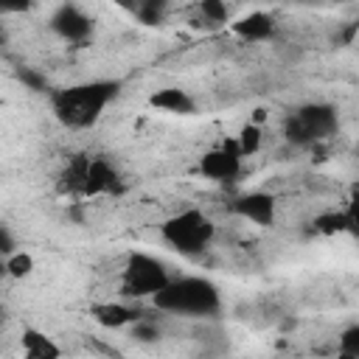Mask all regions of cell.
<instances>
[{
  "label": "cell",
  "instance_id": "6da1fadb",
  "mask_svg": "<svg viewBox=\"0 0 359 359\" xmlns=\"http://www.w3.org/2000/svg\"><path fill=\"white\" fill-rule=\"evenodd\" d=\"M118 93H121L118 79L79 81L50 93V112L67 129H90L98 123L104 109L118 98Z\"/></svg>",
  "mask_w": 359,
  "mask_h": 359
},
{
  "label": "cell",
  "instance_id": "7a4b0ae2",
  "mask_svg": "<svg viewBox=\"0 0 359 359\" xmlns=\"http://www.w3.org/2000/svg\"><path fill=\"white\" fill-rule=\"evenodd\" d=\"M154 309L180 317H216L222 311V292L210 278L182 275L168 278V283L151 294Z\"/></svg>",
  "mask_w": 359,
  "mask_h": 359
},
{
  "label": "cell",
  "instance_id": "3957f363",
  "mask_svg": "<svg viewBox=\"0 0 359 359\" xmlns=\"http://www.w3.org/2000/svg\"><path fill=\"white\" fill-rule=\"evenodd\" d=\"M213 236H216V224L199 208H185L160 224V238L168 244V250L185 255V258L202 255L210 247Z\"/></svg>",
  "mask_w": 359,
  "mask_h": 359
},
{
  "label": "cell",
  "instance_id": "277c9868",
  "mask_svg": "<svg viewBox=\"0 0 359 359\" xmlns=\"http://www.w3.org/2000/svg\"><path fill=\"white\" fill-rule=\"evenodd\" d=\"M337 129H339L337 109L323 101L303 104L283 121V137L292 146H314V143L331 137Z\"/></svg>",
  "mask_w": 359,
  "mask_h": 359
},
{
  "label": "cell",
  "instance_id": "5b68a950",
  "mask_svg": "<svg viewBox=\"0 0 359 359\" xmlns=\"http://www.w3.org/2000/svg\"><path fill=\"white\" fill-rule=\"evenodd\" d=\"M168 278H171L168 266L160 258L135 250L126 255L123 269H121V294L132 297V300L151 297L154 292H160L168 283Z\"/></svg>",
  "mask_w": 359,
  "mask_h": 359
},
{
  "label": "cell",
  "instance_id": "8992f818",
  "mask_svg": "<svg viewBox=\"0 0 359 359\" xmlns=\"http://www.w3.org/2000/svg\"><path fill=\"white\" fill-rule=\"evenodd\" d=\"M241 163H244V157L236 146V137H227L199 157V174L213 180V182L230 185L241 177Z\"/></svg>",
  "mask_w": 359,
  "mask_h": 359
},
{
  "label": "cell",
  "instance_id": "52a82bcc",
  "mask_svg": "<svg viewBox=\"0 0 359 359\" xmlns=\"http://www.w3.org/2000/svg\"><path fill=\"white\" fill-rule=\"evenodd\" d=\"M50 31L59 36V39H65V42H73V45H84L90 36H93V28H95V22H93V17L90 14H84L76 3H62L53 14H50Z\"/></svg>",
  "mask_w": 359,
  "mask_h": 359
},
{
  "label": "cell",
  "instance_id": "ba28073f",
  "mask_svg": "<svg viewBox=\"0 0 359 359\" xmlns=\"http://www.w3.org/2000/svg\"><path fill=\"white\" fill-rule=\"evenodd\" d=\"M123 191H126V182L118 174V168L104 157H90L87 182H84V199L87 196H121Z\"/></svg>",
  "mask_w": 359,
  "mask_h": 359
},
{
  "label": "cell",
  "instance_id": "9c48e42d",
  "mask_svg": "<svg viewBox=\"0 0 359 359\" xmlns=\"http://www.w3.org/2000/svg\"><path fill=\"white\" fill-rule=\"evenodd\" d=\"M233 213L258 227H272L278 216V199L266 191H247L233 199Z\"/></svg>",
  "mask_w": 359,
  "mask_h": 359
},
{
  "label": "cell",
  "instance_id": "30bf717a",
  "mask_svg": "<svg viewBox=\"0 0 359 359\" xmlns=\"http://www.w3.org/2000/svg\"><path fill=\"white\" fill-rule=\"evenodd\" d=\"M230 31H233L238 39H244V42H266V39L275 36L278 22H275V17L266 14V11H250V14L238 17L236 22H230Z\"/></svg>",
  "mask_w": 359,
  "mask_h": 359
},
{
  "label": "cell",
  "instance_id": "8fae6325",
  "mask_svg": "<svg viewBox=\"0 0 359 359\" xmlns=\"http://www.w3.org/2000/svg\"><path fill=\"white\" fill-rule=\"evenodd\" d=\"M87 165L90 154H70L56 177V188L65 196H81L84 199V182H87Z\"/></svg>",
  "mask_w": 359,
  "mask_h": 359
},
{
  "label": "cell",
  "instance_id": "7c38bea8",
  "mask_svg": "<svg viewBox=\"0 0 359 359\" xmlns=\"http://www.w3.org/2000/svg\"><path fill=\"white\" fill-rule=\"evenodd\" d=\"M93 320L101 325V328H109V331H118V328H126L132 325L137 317H143L140 309L135 306H126V303H95L90 309Z\"/></svg>",
  "mask_w": 359,
  "mask_h": 359
},
{
  "label": "cell",
  "instance_id": "4fadbf2b",
  "mask_svg": "<svg viewBox=\"0 0 359 359\" xmlns=\"http://www.w3.org/2000/svg\"><path fill=\"white\" fill-rule=\"evenodd\" d=\"M149 107L171 112V115H194L196 112V101L182 87H160V90H154L149 95Z\"/></svg>",
  "mask_w": 359,
  "mask_h": 359
},
{
  "label": "cell",
  "instance_id": "5bb4252c",
  "mask_svg": "<svg viewBox=\"0 0 359 359\" xmlns=\"http://www.w3.org/2000/svg\"><path fill=\"white\" fill-rule=\"evenodd\" d=\"M314 230L320 236H337V233H356V202H351L345 210H325L314 216Z\"/></svg>",
  "mask_w": 359,
  "mask_h": 359
},
{
  "label": "cell",
  "instance_id": "9a60e30c",
  "mask_svg": "<svg viewBox=\"0 0 359 359\" xmlns=\"http://www.w3.org/2000/svg\"><path fill=\"white\" fill-rule=\"evenodd\" d=\"M20 348L28 359H59L62 356V348L39 328L34 325H25L22 334H20Z\"/></svg>",
  "mask_w": 359,
  "mask_h": 359
},
{
  "label": "cell",
  "instance_id": "2e32d148",
  "mask_svg": "<svg viewBox=\"0 0 359 359\" xmlns=\"http://www.w3.org/2000/svg\"><path fill=\"white\" fill-rule=\"evenodd\" d=\"M118 3L126 6L143 25H157L168 6V0H118Z\"/></svg>",
  "mask_w": 359,
  "mask_h": 359
},
{
  "label": "cell",
  "instance_id": "e0dca14e",
  "mask_svg": "<svg viewBox=\"0 0 359 359\" xmlns=\"http://www.w3.org/2000/svg\"><path fill=\"white\" fill-rule=\"evenodd\" d=\"M3 269H6L8 278L22 280V278H28V275L34 272V255L25 252V250H11V252L6 255V261H3Z\"/></svg>",
  "mask_w": 359,
  "mask_h": 359
},
{
  "label": "cell",
  "instance_id": "ac0fdd59",
  "mask_svg": "<svg viewBox=\"0 0 359 359\" xmlns=\"http://www.w3.org/2000/svg\"><path fill=\"white\" fill-rule=\"evenodd\" d=\"M236 146H238L241 157H252V154L261 149V126L252 123V121H247V123L238 129V135H236Z\"/></svg>",
  "mask_w": 359,
  "mask_h": 359
},
{
  "label": "cell",
  "instance_id": "d6986e66",
  "mask_svg": "<svg viewBox=\"0 0 359 359\" xmlns=\"http://www.w3.org/2000/svg\"><path fill=\"white\" fill-rule=\"evenodd\" d=\"M196 11H199V17H202L208 25H224L227 17H230L224 0H199V3H196Z\"/></svg>",
  "mask_w": 359,
  "mask_h": 359
},
{
  "label": "cell",
  "instance_id": "ffe728a7",
  "mask_svg": "<svg viewBox=\"0 0 359 359\" xmlns=\"http://www.w3.org/2000/svg\"><path fill=\"white\" fill-rule=\"evenodd\" d=\"M17 81H20L25 90H31V93H48V90H50L45 73H39L36 67H17Z\"/></svg>",
  "mask_w": 359,
  "mask_h": 359
},
{
  "label": "cell",
  "instance_id": "44dd1931",
  "mask_svg": "<svg viewBox=\"0 0 359 359\" xmlns=\"http://www.w3.org/2000/svg\"><path fill=\"white\" fill-rule=\"evenodd\" d=\"M337 348H339L342 356H348V359H359V325H356V323L348 325V328L339 334Z\"/></svg>",
  "mask_w": 359,
  "mask_h": 359
},
{
  "label": "cell",
  "instance_id": "7402d4cb",
  "mask_svg": "<svg viewBox=\"0 0 359 359\" xmlns=\"http://www.w3.org/2000/svg\"><path fill=\"white\" fill-rule=\"evenodd\" d=\"M129 328H132V337H135L137 342H154V339H160V328H157V323H154V320H149L146 314H143V317H137Z\"/></svg>",
  "mask_w": 359,
  "mask_h": 359
},
{
  "label": "cell",
  "instance_id": "603a6c76",
  "mask_svg": "<svg viewBox=\"0 0 359 359\" xmlns=\"http://www.w3.org/2000/svg\"><path fill=\"white\" fill-rule=\"evenodd\" d=\"M34 6V0H0V17L6 14H25Z\"/></svg>",
  "mask_w": 359,
  "mask_h": 359
},
{
  "label": "cell",
  "instance_id": "cb8c5ba5",
  "mask_svg": "<svg viewBox=\"0 0 359 359\" xmlns=\"http://www.w3.org/2000/svg\"><path fill=\"white\" fill-rule=\"evenodd\" d=\"M17 247V241H14V236H11V230L6 227V224H0V258H6L11 250Z\"/></svg>",
  "mask_w": 359,
  "mask_h": 359
},
{
  "label": "cell",
  "instance_id": "d4e9b609",
  "mask_svg": "<svg viewBox=\"0 0 359 359\" xmlns=\"http://www.w3.org/2000/svg\"><path fill=\"white\" fill-rule=\"evenodd\" d=\"M6 278V269H3V261H0V280Z\"/></svg>",
  "mask_w": 359,
  "mask_h": 359
}]
</instances>
